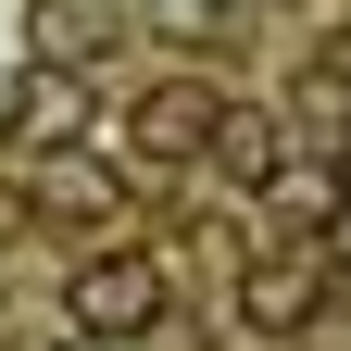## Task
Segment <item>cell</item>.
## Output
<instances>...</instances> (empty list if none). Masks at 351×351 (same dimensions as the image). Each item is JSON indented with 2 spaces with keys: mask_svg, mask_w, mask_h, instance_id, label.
<instances>
[{
  "mask_svg": "<svg viewBox=\"0 0 351 351\" xmlns=\"http://www.w3.org/2000/svg\"><path fill=\"white\" fill-rule=\"evenodd\" d=\"M63 314H75L88 339H125V351H138V339L163 326V251H138V239H88Z\"/></svg>",
  "mask_w": 351,
  "mask_h": 351,
  "instance_id": "obj_1",
  "label": "cell"
},
{
  "mask_svg": "<svg viewBox=\"0 0 351 351\" xmlns=\"http://www.w3.org/2000/svg\"><path fill=\"white\" fill-rule=\"evenodd\" d=\"M213 113H226V88L163 75V88H138V101H125V151L176 176V163H201V151H213Z\"/></svg>",
  "mask_w": 351,
  "mask_h": 351,
  "instance_id": "obj_2",
  "label": "cell"
},
{
  "mask_svg": "<svg viewBox=\"0 0 351 351\" xmlns=\"http://www.w3.org/2000/svg\"><path fill=\"white\" fill-rule=\"evenodd\" d=\"M0 138L13 151H75L88 138V75L75 63H25L13 88H0Z\"/></svg>",
  "mask_w": 351,
  "mask_h": 351,
  "instance_id": "obj_3",
  "label": "cell"
},
{
  "mask_svg": "<svg viewBox=\"0 0 351 351\" xmlns=\"http://www.w3.org/2000/svg\"><path fill=\"white\" fill-rule=\"evenodd\" d=\"M51 226L88 251V239H125V176L113 163H75V151H38V189H25Z\"/></svg>",
  "mask_w": 351,
  "mask_h": 351,
  "instance_id": "obj_4",
  "label": "cell"
},
{
  "mask_svg": "<svg viewBox=\"0 0 351 351\" xmlns=\"http://www.w3.org/2000/svg\"><path fill=\"white\" fill-rule=\"evenodd\" d=\"M25 38H38V63H101L113 38H125V0H25Z\"/></svg>",
  "mask_w": 351,
  "mask_h": 351,
  "instance_id": "obj_5",
  "label": "cell"
},
{
  "mask_svg": "<svg viewBox=\"0 0 351 351\" xmlns=\"http://www.w3.org/2000/svg\"><path fill=\"white\" fill-rule=\"evenodd\" d=\"M314 301H326V289H314V263H289V251H263L251 276H239V326H251V339H289L301 314H314Z\"/></svg>",
  "mask_w": 351,
  "mask_h": 351,
  "instance_id": "obj_6",
  "label": "cell"
},
{
  "mask_svg": "<svg viewBox=\"0 0 351 351\" xmlns=\"http://www.w3.org/2000/svg\"><path fill=\"white\" fill-rule=\"evenodd\" d=\"M201 163H226L239 189H263V176L289 163V125H276V113H251V101H226V113H213V151H201Z\"/></svg>",
  "mask_w": 351,
  "mask_h": 351,
  "instance_id": "obj_7",
  "label": "cell"
},
{
  "mask_svg": "<svg viewBox=\"0 0 351 351\" xmlns=\"http://www.w3.org/2000/svg\"><path fill=\"white\" fill-rule=\"evenodd\" d=\"M163 38H226V0H151Z\"/></svg>",
  "mask_w": 351,
  "mask_h": 351,
  "instance_id": "obj_8",
  "label": "cell"
},
{
  "mask_svg": "<svg viewBox=\"0 0 351 351\" xmlns=\"http://www.w3.org/2000/svg\"><path fill=\"white\" fill-rule=\"evenodd\" d=\"M314 239H326V251L351 263V189H339V213H326V226H314Z\"/></svg>",
  "mask_w": 351,
  "mask_h": 351,
  "instance_id": "obj_9",
  "label": "cell"
},
{
  "mask_svg": "<svg viewBox=\"0 0 351 351\" xmlns=\"http://www.w3.org/2000/svg\"><path fill=\"white\" fill-rule=\"evenodd\" d=\"M326 75H339V88H351V38H326Z\"/></svg>",
  "mask_w": 351,
  "mask_h": 351,
  "instance_id": "obj_10",
  "label": "cell"
},
{
  "mask_svg": "<svg viewBox=\"0 0 351 351\" xmlns=\"http://www.w3.org/2000/svg\"><path fill=\"white\" fill-rule=\"evenodd\" d=\"M75 351H125V339H75Z\"/></svg>",
  "mask_w": 351,
  "mask_h": 351,
  "instance_id": "obj_11",
  "label": "cell"
}]
</instances>
